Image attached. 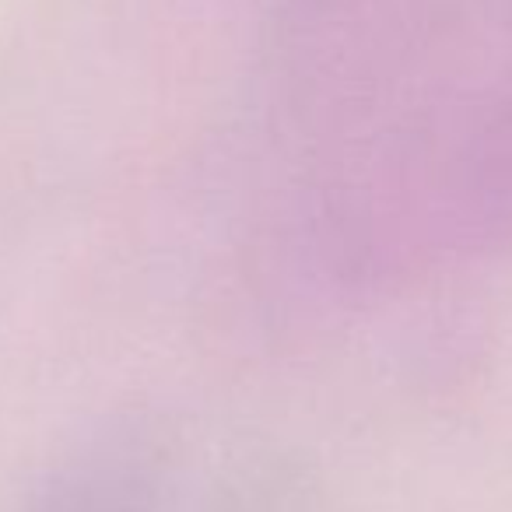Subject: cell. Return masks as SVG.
Masks as SVG:
<instances>
[{"instance_id":"1","label":"cell","mask_w":512,"mask_h":512,"mask_svg":"<svg viewBox=\"0 0 512 512\" xmlns=\"http://www.w3.org/2000/svg\"><path fill=\"white\" fill-rule=\"evenodd\" d=\"M18 512H260L249 474L165 414H127L81 435Z\"/></svg>"}]
</instances>
